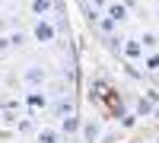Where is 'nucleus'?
<instances>
[{"instance_id": "nucleus-12", "label": "nucleus", "mask_w": 159, "mask_h": 143, "mask_svg": "<svg viewBox=\"0 0 159 143\" xmlns=\"http://www.w3.org/2000/svg\"><path fill=\"white\" fill-rule=\"evenodd\" d=\"M140 45H143V51H156L159 48V35L156 32H143L140 35Z\"/></svg>"}, {"instance_id": "nucleus-18", "label": "nucleus", "mask_w": 159, "mask_h": 143, "mask_svg": "<svg viewBox=\"0 0 159 143\" xmlns=\"http://www.w3.org/2000/svg\"><path fill=\"white\" fill-rule=\"evenodd\" d=\"M105 7H108V0H92V10H99V13H102Z\"/></svg>"}, {"instance_id": "nucleus-19", "label": "nucleus", "mask_w": 159, "mask_h": 143, "mask_svg": "<svg viewBox=\"0 0 159 143\" xmlns=\"http://www.w3.org/2000/svg\"><path fill=\"white\" fill-rule=\"evenodd\" d=\"M153 143H159V137H156V140H153Z\"/></svg>"}, {"instance_id": "nucleus-4", "label": "nucleus", "mask_w": 159, "mask_h": 143, "mask_svg": "<svg viewBox=\"0 0 159 143\" xmlns=\"http://www.w3.org/2000/svg\"><path fill=\"white\" fill-rule=\"evenodd\" d=\"M25 108H29V111H45L48 108V92L29 89V92H25Z\"/></svg>"}, {"instance_id": "nucleus-16", "label": "nucleus", "mask_w": 159, "mask_h": 143, "mask_svg": "<svg viewBox=\"0 0 159 143\" xmlns=\"http://www.w3.org/2000/svg\"><path fill=\"white\" fill-rule=\"evenodd\" d=\"M121 42H124L121 35H108V38H105V48H108V51H121Z\"/></svg>"}, {"instance_id": "nucleus-20", "label": "nucleus", "mask_w": 159, "mask_h": 143, "mask_svg": "<svg viewBox=\"0 0 159 143\" xmlns=\"http://www.w3.org/2000/svg\"><path fill=\"white\" fill-rule=\"evenodd\" d=\"M80 3H86V0H80Z\"/></svg>"}, {"instance_id": "nucleus-11", "label": "nucleus", "mask_w": 159, "mask_h": 143, "mask_svg": "<svg viewBox=\"0 0 159 143\" xmlns=\"http://www.w3.org/2000/svg\"><path fill=\"white\" fill-rule=\"evenodd\" d=\"M134 114H137V118H150V114H153V102H147V99H137L134 102Z\"/></svg>"}, {"instance_id": "nucleus-14", "label": "nucleus", "mask_w": 159, "mask_h": 143, "mask_svg": "<svg viewBox=\"0 0 159 143\" xmlns=\"http://www.w3.org/2000/svg\"><path fill=\"white\" fill-rule=\"evenodd\" d=\"M16 131H19V134H35L38 127H35V121H29V118H22V121H16Z\"/></svg>"}, {"instance_id": "nucleus-6", "label": "nucleus", "mask_w": 159, "mask_h": 143, "mask_svg": "<svg viewBox=\"0 0 159 143\" xmlns=\"http://www.w3.org/2000/svg\"><path fill=\"white\" fill-rule=\"evenodd\" d=\"M35 143H64V134L57 127H38L35 131Z\"/></svg>"}, {"instance_id": "nucleus-8", "label": "nucleus", "mask_w": 159, "mask_h": 143, "mask_svg": "<svg viewBox=\"0 0 159 143\" xmlns=\"http://www.w3.org/2000/svg\"><path fill=\"white\" fill-rule=\"evenodd\" d=\"M29 10H32L35 19H42V16H48L54 10V0H29Z\"/></svg>"}, {"instance_id": "nucleus-17", "label": "nucleus", "mask_w": 159, "mask_h": 143, "mask_svg": "<svg viewBox=\"0 0 159 143\" xmlns=\"http://www.w3.org/2000/svg\"><path fill=\"white\" fill-rule=\"evenodd\" d=\"M143 99L153 102V105H159V89H143Z\"/></svg>"}, {"instance_id": "nucleus-13", "label": "nucleus", "mask_w": 159, "mask_h": 143, "mask_svg": "<svg viewBox=\"0 0 159 143\" xmlns=\"http://www.w3.org/2000/svg\"><path fill=\"white\" fill-rule=\"evenodd\" d=\"M96 25H99V32H102L105 38H108V35H111V32L118 29V22H115V19H108V16H102V19H99Z\"/></svg>"}, {"instance_id": "nucleus-5", "label": "nucleus", "mask_w": 159, "mask_h": 143, "mask_svg": "<svg viewBox=\"0 0 159 143\" xmlns=\"http://www.w3.org/2000/svg\"><path fill=\"white\" fill-rule=\"evenodd\" d=\"M22 80H25L29 89H42V83L48 80V73H45L42 67H25V70H22Z\"/></svg>"}, {"instance_id": "nucleus-9", "label": "nucleus", "mask_w": 159, "mask_h": 143, "mask_svg": "<svg viewBox=\"0 0 159 143\" xmlns=\"http://www.w3.org/2000/svg\"><path fill=\"white\" fill-rule=\"evenodd\" d=\"M102 16H108V19H115V22H124L127 19V7L124 3H108L102 10Z\"/></svg>"}, {"instance_id": "nucleus-15", "label": "nucleus", "mask_w": 159, "mask_h": 143, "mask_svg": "<svg viewBox=\"0 0 159 143\" xmlns=\"http://www.w3.org/2000/svg\"><path fill=\"white\" fill-rule=\"evenodd\" d=\"M121 127H124V131L137 127V114H134V111H124V114H121Z\"/></svg>"}, {"instance_id": "nucleus-3", "label": "nucleus", "mask_w": 159, "mask_h": 143, "mask_svg": "<svg viewBox=\"0 0 159 143\" xmlns=\"http://www.w3.org/2000/svg\"><path fill=\"white\" fill-rule=\"evenodd\" d=\"M80 137H83V143H99V137H102V121H99V118H86L83 124H80Z\"/></svg>"}, {"instance_id": "nucleus-2", "label": "nucleus", "mask_w": 159, "mask_h": 143, "mask_svg": "<svg viewBox=\"0 0 159 143\" xmlns=\"http://www.w3.org/2000/svg\"><path fill=\"white\" fill-rule=\"evenodd\" d=\"M118 54H121L124 60H130V64H137L143 54H147V51H143L140 38H124V42H121V51H118Z\"/></svg>"}, {"instance_id": "nucleus-10", "label": "nucleus", "mask_w": 159, "mask_h": 143, "mask_svg": "<svg viewBox=\"0 0 159 143\" xmlns=\"http://www.w3.org/2000/svg\"><path fill=\"white\" fill-rule=\"evenodd\" d=\"M140 64H143V73H159V51H147Z\"/></svg>"}, {"instance_id": "nucleus-7", "label": "nucleus", "mask_w": 159, "mask_h": 143, "mask_svg": "<svg viewBox=\"0 0 159 143\" xmlns=\"http://www.w3.org/2000/svg\"><path fill=\"white\" fill-rule=\"evenodd\" d=\"M80 124H83V121H80V118H76V111H73V114H64V118H61L57 131L70 137V134H80Z\"/></svg>"}, {"instance_id": "nucleus-1", "label": "nucleus", "mask_w": 159, "mask_h": 143, "mask_svg": "<svg viewBox=\"0 0 159 143\" xmlns=\"http://www.w3.org/2000/svg\"><path fill=\"white\" fill-rule=\"evenodd\" d=\"M29 38H32V42H38V45H51V42L57 38V25L51 22L48 16H42V19H35V22H32Z\"/></svg>"}]
</instances>
